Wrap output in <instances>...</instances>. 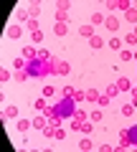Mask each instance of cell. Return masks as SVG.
Instances as JSON below:
<instances>
[{
    "label": "cell",
    "instance_id": "obj_25",
    "mask_svg": "<svg viewBox=\"0 0 137 152\" xmlns=\"http://www.w3.org/2000/svg\"><path fill=\"white\" fill-rule=\"evenodd\" d=\"M119 58H122V61H132V58H135V53H132L130 48H122V51H119Z\"/></svg>",
    "mask_w": 137,
    "mask_h": 152
},
{
    "label": "cell",
    "instance_id": "obj_14",
    "mask_svg": "<svg viewBox=\"0 0 137 152\" xmlns=\"http://www.w3.org/2000/svg\"><path fill=\"white\" fill-rule=\"evenodd\" d=\"M69 71H71V66L66 64V61H59V66H56V74H61V76H66V74H69Z\"/></svg>",
    "mask_w": 137,
    "mask_h": 152
},
{
    "label": "cell",
    "instance_id": "obj_23",
    "mask_svg": "<svg viewBox=\"0 0 137 152\" xmlns=\"http://www.w3.org/2000/svg\"><path fill=\"white\" fill-rule=\"evenodd\" d=\"M46 119H53V117H61V114H59V109H56V107H46Z\"/></svg>",
    "mask_w": 137,
    "mask_h": 152
},
{
    "label": "cell",
    "instance_id": "obj_22",
    "mask_svg": "<svg viewBox=\"0 0 137 152\" xmlns=\"http://www.w3.org/2000/svg\"><path fill=\"white\" fill-rule=\"evenodd\" d=\"M15 81H26V79H31V74H28L26 69H21V71H15V76H13Z\"/></svg>",
    "mask_w": 137,
    "mask_h": 152
},
{
    "label": "cell",
    "instance_id": "obj_8",
    "mask_svg": "<svg viewBox=\"0 0 137 152\" xmlns=\"http://www.w3.org/2000/svg\"><path fill=\"white\" fill-rule=\"evenodd\" d=\"M104 20H107L104 13H92V18H89V23H92V26H102Z\"/></svg>",
    "mask_w": 137,
    "mask_h": 152
},
{
    "label": "cell",
    "instance_id": "obj_35",
    "mask_svg": "<svg viewBox=\"0 0 137 152\" xmlns=\"http://www.w3.org/2000/svg\"><path fill=\"white\" fill-rule=\"evenodd\" d=\"M10 79H13V74H10L8 69H3V71H0V81H10Z\"/></svg>",
    "mask_w": 137,
    "mask_h": 152
},
{
    "label": "cell",
    "instance_id": "obj_24",
    "mask_svg": "<svg viewBox=\"0 0 137 152\" xmlns=\"http://www.w3.org/2000/svg\"><path fill=\"white\" fill-rule=\"evenodd\" d=\"M15 18H18L21 23H28V20H31V13H28V10H18V13H15Z\"/></svg>",
    "mask_w": 137,
    "mask_h": 152
},
{
    "label": "cell",
    "instance_id": "obj_30",
    "mask_svg": "<svg viewBox=\"0 0 137 152\" xmlns=\"http://www.w3.org/2000/svg\"><path fill=\"white\" fill-rule=\"evenodd\" d=\"M26 66H28V61H26V58H15V61H13V69H15V71L26 69Z\"/></svg>",
    "mask_w": 137,
    "mask_h": 152
},
{
    "label": "cell",
    "instance_id": "obj_28",
    "mask_svg": "<svg viewBox=\"0 0 137 152\" xmlns=\"http://www.w3.org/2000/svg\"><path fill=\"white\" fill-rule=\"evenodd\" d=\"M71 99H74V102H86V91H81V89H76Z\"/></svg>",
    "mask_w": 137,
    "mask_h": 152
},
{
    "label": "cell",
    "instance_id": "obj_37",
    "mask_svg": "<svg viewBox=\"0 0 137 152\" xmlns=\"http://www.w3.org/2000/svg\"><path fill=\"white\" fill-rule=\"evenodd\" d=\"M31 38H33V43H41V41H43V33H41V28L36 33H31Z\"/></svg>",
    "mask_w": 137,
    "mask_h": 152
},
{
    "label": "cell",
    "instance_id": "obj_39",
    "mask_svg": "<svg viewBox=\"0 0 137 152\" xmlns=\"http://www.w3.org/2000/svg\"><path fill=\"white\" fill-rule=\"evenodd\" d=\"M74 91H76L74 86H64V89H61V94H64V96H69V99L74 96Z\"/></svg>",
    "mask_w": 137,
    "mask_h": 152
},
{
    "label": "cell",
    "instance_id": "obj_46",
    "mask_svg": "<svg viewBox=\"0 0 137 152\" xmlns=\"http://www.w3.org/2000/svg\"><path fill=\"white\" fill-rule=\"evenodd\" d=\"M130 94H132V99H137V86H132V89H130Z\"/></svg>",
    "mask_w": 137,
    "mask_h": 152
},
{
    "label": "cell",
    "instance_id": "obj_4",
    "mask_svg": "<svg viewBox=\"0 0 137 152\" xmlns=\"http://www.w3.org/2000/svg\"><path fill=\"white\" fill-rule=\"evenodd\" d=\"M127 147H132V142H130V129H122V132H119V150H127Z\"/></svg>",
    "mask_w": 137,
    "mask_h": 152
},
{
    "label": "cell",
    "instance_id": "obj_21",
    "mask_svg": "<svg viewBox=\"0 0 137 152\" xmlns=\"http://www.w3.org/2000/svg\"><path fill=\"white\" fill-rule=\"evenodd\" d=\"M125 18H127V20H130V23H137V8H135V5H132V8H130V10H127V13H125Z\"/></svg>",
    "mask_w": 137,
    "mask_h": 152
},
{
    "label": "cell",
    "instance_id": "obj_45",
    "mask_svg": "<svg viewBox=\"0 0 137 152\" xmlns=\"http://www.w3.org/2000/svg\"><path fill=\"white\" fill-rule=\"evenodd\" d=\"M99 150H102V152H112L114 147H112V145H99Z\"/></svg>",
    "mask_w": 137,
    "mask_h": 152
},
{
    "label": "cell",
    "instance_id": "obj_27",
    "mask_svg": "<svg viewBox=\"0 0 137 152\" xmlns=\"http://www.w3.org/2000/svg\"><path fill=\"white\" fill-rule=\"evenodd\" d=\"M102 117H104V114H102V109H94V112H89V119H92V122H102Z\"/></svg>",
    "mask_w": 137,
    "mask_h": 152
},
{
    "label": "cell",
    "instance_id": "obj_1",
    "mask_svg": "<svg viewBox=\"0 0 137 152\" xmlns=\"http://www.w3.org/2000/svg\"><path fill=\"white\" fill-rule=\"evenodd\" d=\"M56 109H59L61 117H74V112H76V109H74V99H69V96L61 99V102L56 104Z\"/></svg>",
    "mask_w": 137,
    "mask_h": 152
},
{
    "label": "cell",
    "instance_id": "obj_29",
    "mask_svg": "<svg viewBox=\"0 0 137 152\" xmlns=\"http://www.w3.org/2000/svg\"><path fill=\"white\" fill-rule=\"evenodd\" d=\"M104 94H107V96H112V99H114L117 94H119V89H117V84H109V86H107V91H104Z\"/></svg>",
    "mask_w": 137,
    "mask_h": 152
},
{
    "label": "cell",
    "instance_id": "obj_7",
    "mask_svg": "<svg viewBox=\"0 0 137 152\" xmlns=\"http://www.w3.org/2000/svg\"><path fill=\"white\" fill-rule=\"evenodd\" d=\"M117 89H119V91H130L132 89L130 79H127V76H119V79H117Z\"/></svg>",
    "mask_w": 137,
    "mask_h": 152
},
{
    "label": "cell",
    "instance_id": "obj_11",
    "mask_svg": "<svg viewBox=\"0 0 137 152\" xmlns=\"http://www.w3.org/2000/svg\"><path fill=\"white\" fill-rule=\"evenodd\" d=\"M89 46H92L94 51H99L102 46H104V41H102V36H92V38H89Z\"/></svg>",
    "mask_w": 137,
    "mask_h": 152
},
{
    "label": "cell",
    "instance_id": "obj_2",
    "mask_svg": "<svg viewBox=\"0 0 137 152\" xmlns=\"http://www.w3.org/2000/svg\"><path fill=\"white\" fill-rule=\"evenodd\" d=\"M41 69H43V64H41L38 58H36V61H28V66H26V71L31 76H36V79H41Z\"/></svg>",
    "mask_w": 137,
    "mask_h": 152
},
{
    "label": "cell",
    "instance_id": "obj_5",
    "mask_svg": "<svg viewBox=\"0 0 137 152\" xmlns=\"http://www.w3.org/2000/svg\"><path fill=\"white\" fill-rule=\"evenodd\" d=\"M23 58H26V61H36V58H38L36 46H26V48H23Z\"/></svg>",
    "mask_w": 137,
    "mask_h": 152
},
{
    "label": "cell",
    "instance_id": "obj_47",
    "mask_svg": "<svg viewBox=\"0 0 137 152\" xmlns=\"http://www.w3.org/2000/svg\"><path fill=\"white\" fill-rule=\"evenodd\" d=\"M132 104H135V109H137V99H135V102H132Z\"/></svg>",
    "mask_w": 137,
    "mask_h": 152
},
{
    "label": "cell",
    "instance_id": "obj_32",
    "mask_svg": "<svg viewBox=\"0 0 137 152\" xmlns=\"http://www.w3.org/2000/svg\"><path fill=\"white\" fill-rule=\"evenodd\" d=\"M109 102H112V96H107V94H99V99H97V104H99V107H107Z\"/></svg>",
    "mask_w": 137,
    "mask_h": 152
},
{
    "label": "cell",
    "instance_id": "obj_19",
    "mask_svg": "<svg viewBox=\"0 0 137 152\" xmlns=\"http://www.w3.org/2000/svg\"><path fill=\"white\" fill-rule=\"evenodd\" d=\"M51 58H53V56H51V53H48L46 48H41V51H38V61H41V64H48Z\"/></svg>",
    "mask_w": 137,
    "mask_h": 152
},
{
    "label": "cell",
    "instance_id": "obj_38",
    "mask_svg": "<svg viewBox=\"0 0 137 152\" xmlns=\"http://www.w3.org/2000/svg\"><path fill=\"white\" fill-rule=\"evenodd\" d=\"M33 107H36V112H46V102H43V99H36Z\"/></svg>",
    "mask_w": 137,
    "mask_h": 152
},
{
    "label": "cell",
    "instance_id": "obj_15",
    "mask_svg": "<svg viewBox=\"0 0 137 152\" xmlns=\"http://www.w3.org/2000/svg\"><path fill=\"white\" fill-rule=\"evenodd\" d=\"M3 117H5V119H15V117H18V109L15 107H5V109H3Z\"/></svg>",
    "mask_w": 137,
    "mask_h": 152
},
{
    "label": "cell",
    "instance_id": "obj_17",
    "mask_svg": "<svg viewBox=\"0 0 137 152\" xmlns=\"http://www.w3.org/2000/svg\"><path fill=\"white\" fill-rule=\"evenodd\" d=\"M28 13H31V18H38V13H41V3H31V5H28Z\"/></svg>",
    "mask_w": 137,
    "mask_h": 152
},
{
    "label": "cell",
    "instance_id": "obj_13",
    "mask_svg": "<svg viewBox=\"0 0 137 152\" xmlns=\"http://www.w3.org/2000/svg\"><path fill=\"white\" fill-rule=\"evenodd\" d=\"M79 33H81V36H86V38L97 36V33H94V26H92V23H86V26H81V28H79Z\"/></svg>",
    "mask_w": 137,
    "mask_h": 152
},
{
    "label": "cell",
    "instance_id": "obj_41",
    "mask_svg": "<svg viewBox=\"0 0 137 152\" xmlns=\"http://www.w3.org/2000/svg\"><path fill=\"white\" fill-rule=\"evenodd\" d=\"M125 43H127V46H135V43H137V36H135V33H130V36L125 38Z\"/></svg>",
    "mask_w": 137,
    "mask_h": 152
},
{
    "label": "cell",
    "instance_id": "obj_44",
    "mask_svg": "<svg viewBox=\"0 0 137 152\" xmlns=\"http://www.w3.org/2000/svg\"><path fill=\"white\" fill-rule=\"evenodd\" d=\"M104 8H107V10H117V0H107Z\"/></svg>",
    "mask_w": 137,
    "mask_h": 152
},
{
    "label": "cell",
    "instance_id": "obj_16",
    "mask_svg": "<svg viewBox=\"0 0 137 152\" xmlns=\"http://www.w3.org/2000/svg\"><path fill=\"white\" fill-rule=\"evenodd\" d=\"M86 117H89V112H84V109H76V112H74V122H79V124L86 122Z\"/></svg>",
    "mask_w": 137,
    "mask_h": 152
},
{
    "label": "cell",
    "instance_id": "obj_3",
    "mask_svg": "<svg viewBox=\"0 0 137 152\" xmlns=\"http://www.w3.org/2000/svg\"><path fill=\"white\" fill-rule=\"evenodd\" d=\"M104 28H107V31H112V33H114V31H119V18H117V15H107Z\"/></svg>",
    "mask_w": 137,
    "mask_h": 152
},
{
    "label": "cell",
    "instance_id": "obj_9",
    "mask_svg": "<svg viewBox=\"0 0 137 152\" xmlns=\"http://www.w3.org/2000/svg\"><path fill=\"white\" fill-rule=\"evenodd\" d=\"M46 127H48V124H46V114H43V117H36V119H33V129H38V132H43Z\"/></svg>",
    "mask_w": 137,
    "mask_h": 152
},
{
    "label": "cell",
    "instance_id": "obj_40",
    "mask_svg": "<svg viewBox=\"0 0 137 152\" xmlns=\"http://www.w3.org/2000/svg\"><path fill=\"white\" fill-rule=\"evenodd\" d=\"M79 132H84V134H89V132H92V122H81V127H79Z\"/></svg>",
    "mask_w": 137,
    "mask_h": 152
},
{
    "label": "cell",
    "instance_id": "obj_50",
    "mask_svg": "<svg viewBox=\"0 0 137 152\" xmlns=\"http://www.w3.org/2000/svg\"><path fill=\"white\" fill-rule=\"evenodd\" d=\"M135 8H137V5H135Z\"/></svg>",
    "mask_w": 137,
    "mask_h": 152
},
{
    "label": "cell",
    "instance_id": "obj_18",
    "mask_svg": "<svg viewBox=\"0 0 137 152\" xmlns=\"http://www.w3.org/2000/svg\"><path fill=\"white\" fill-rule=\"evenodd\" d=\"M109 46H112V48H114V51H122V46H125V41H122L119 36H114V38H112V41H109Z\"/></svg>",
    "mask_w": 137,
    "mask_h": 152
},
{
    "label": "cell",
    "instance_id": "obj_36",
    "mask_svg": "<svg viewBox=\"0 0 137 152\" xmlns=\"http://www.w3.org/2000/svg\"><path fill=\"white\" fill-rule=\"evenodd\" d=\"M130 142H132V147H137V127L130 129Z\"/></svg>",
    "mask_w": 137,
    "mask_h": 152
},
{
    "label": "cell",
    "instance_id": "obj_10",
    "mask_svg": "<svg viewBox=\"0 0 137 152\" xmlns=\"http://www.w3.org/2000/svg\"><path fill=\"white\" fill-rule=\"evenodd\" d=\"M69 20V10L66 8H56V23H66Z\"/></svg>",
    "mask_w": 137,
    "mask_h": 152
},
{
    "label": "cell",
    "instance_id": "obj_48",
    "mask_svg": "<svg viewBox=\"0 0 137 152\" xmlns=\"http://www.w3.org/2000/svg\"><path fill=\"white\" fill-rule=\"evenodd\" d=\"M132 33H135V36H137V26H135V31H132Z\"/></svg>",
    "mask_w": 137,
    "mask_h": 152
},
{
    "label": "cell",
    "instance_id": "obj_43",
    "mask_svg": "<svg viewBox=\"0 0 137 152\" xmlns=\"http://www.w3.org/2000/svg\"><path fill=\"white\" fill-rule=\"evenodd\" d=\"M53 94H56L53 86H43V96H53Z\"/></svg>",
    "mask_w": 137,
    "mask_h": 152
},
{
    "label": "cell",
    "instance_id": "obj_42",
    "mask_svg": "<svg viewBox=\"0 0 137 152\" xmlns=\"http://www.w3.org/2000/svg\"><path fill=\"white\" fill-rule=\"evenodd\" d=\"M53 137H56V140H64V137H66V129H61V127H56Z\"/></svg>",
    "mask_w": 137,
    "mask_h": 152
},
{
    "label": "cell",
    "instance_id": "obj_49",
    "mask_svg": "<svg viewBox=\"0 0 137 152\" xmlns=\"http://www.w3.org/2000/svg\"><path fill=\"white\" fill-rule=\"evenodd\" d=\"M135 58H137V53H135Z\"/></svg>",
    "mask_w": 137,
    "mask_h": 152
},
{
    "label": "cell",
    "instance_id": "obj_33",
    "mask_svg": "<svg viewBox=\"0 0 137 152\" xmlns=\"http://www.w3.org/2000/svg\"><path fill=\"white\" fill-rule=\"evenodd\" d=\"M122 114H125V117H132V114H135V104H125V107H122Z\"/></svg>",
    "mask_w": 137,
    "mask_h": 152
},
{
    "label": "cell",
    "instance_id": "obj_34",
    "mask_svg": "<svg viewBox=\"0 0 137 152\" xmlns=\"http://www.w3.org/2000/svg\"><path fill=\"white\" fill-rule=\"evenodd\" d=\"M92 147H94V142H92V140H81V142H79V150H84V152L92 150Z\"/></svg>",
    "mask_w": 137,
    "mask_h": 152
},
{
    "label": "cell",
    "instance_id": "obj_26",
    "mask_svg": "<svg viewBox=\"0 0 137 152\" xmlns=\"http://www.w3.org/2000/svg\"><path fill=\"white\" fill-rule=\"evenodd\" d=\"M130 8H132V3H130V0H117V10H130Z\"/></svg>",
    "mask_w": 137,
    "mask_h": 152
},
{
    "label": "cell",
    "instance_id": "obj_12",
    "mask_svg": "<svg viewBox=\"0 0 137 152\" xmlns=\"http://www.w3.org/2000/svg\"><path fill=\"white\" fill-rule=\"evenodd\" d=\"M53 33L56 36H66V33H69V26H66V23H53Z\"/></svg>",
    "mask_w": 137,
    "mask_h": 152
},
{
    "label": "cell",
    "instance_id": "obj_6",
    "mask_svg": "<svg viewBox=\"0 0 137 152\" xmlns=\"http://www.w3.org/2000/svg\"><path fill=\"white\" fill-rule=\"evenodd\" d=\"M5 36H8V38H13V41H18V38L23 36V28H21V26H10Z\"/></svg>",
    "mask_w": 137,
    "mask_h": 152
},
{
    "label": "cell",
    "instance_id": "obj_20",
    "mask_svg": "<svg viewBox=\"0 0 137 152\" xmlns=\"http://www.w3.org/2000/svg\"><path fill=\"white\" fill-rule=\"evenodd\" d=\"M33 127V122H28V119H18V132H28Z\"/></svg>",
    "mask_w": 137,
    "mask_h": 152
},
{
    "label": "cell",
    "instance_id": "obj_31",
    "mask_svg": "<svg viewBox=\"0 0 137 152\" xmlns=\"http://www.w3.org/2000/svg\"><path fill=\"white\" fill-rule=\"evenodd\" d=\"M97 99H99V91H97V89H89V91H86V102L97 104Z\"/></svg>",
    "mask_w": 137,
    "mask_h": 152
}]
</instances>
